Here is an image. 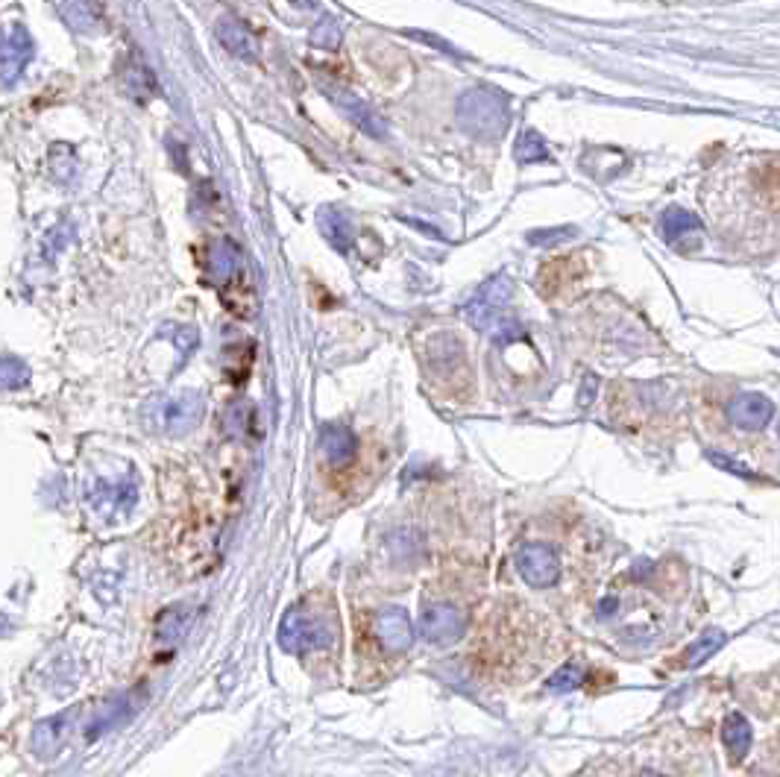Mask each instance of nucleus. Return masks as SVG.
I'll return each instance as SVG.
<instances>
[{
	"instance_id": "nucleus-1",
	"label": "nucleus",
	"mask_w": 780,
	"mask_h": 777,
	"mask_svg": "<svg viewBox=\"0 0 780 777\" xmlns=\"http://www.w3.org/2000/svg\"><path fill=\"white\" fill-rule=\"evenodd\" d=\"M511 300H514V285L508 276H493L487 279L473 300L464 305V317L476 326L478 332L496 335V338H511L517 329V323H511Z\"/></svg>"
},
{
	"instance_id": "nucleus-2",
	"label": "nucleus",
	"mask_w": 780,
	"mask_h": 777,
	"mask_svg": "<svg viewBox=\"0 0 780 777\" xmlns=\"http://www.w3.org/2000/svg\"><path fill=\"white\" fill-rule=\"evenodd\" d=\"M206 411V402L197 390H182V393H168L156 396L144 408V423L147 429L162 434H185L200 426Z\"/></svg>"
},
{
	"instance_id": "nucleus-3",
	"label": "nucleus",
	"mask_w": 780,
	"mask_h": 777,
	"mask_svg": "<svg viewBox=\"0 0 780 777\" xmlns=\"http://www.w3.org/2000/svg\"><path fill=\"white\" fill-rule=\"evenodd\" d=\"M338 640V622L335 616L311 613L308 607H294L282 616L279 625V646L291 654H305L314 648L332 646Z\"/></svg>"
},
{
	"instance_id": "nucleus-4",
	"label": "nucleus",
	"mask_w": 780,
	"mask_h": 777,
	"mask_svg": "<svg viewBox=\"0 0 780 777\" xmlns=\"http://www.w3.org/2000/svg\"><path fill=\"white\" fill-rule=\"evenodd\" d=\"M458 121L476 138H499L508 124V103L493 88H473L458 100Z\"/></svg>"
},
{
	"instance_id": "nucleus-5",
	"label": "nucleus",
	"mask_w": 780,
	"mask_h": 777,
	"mask_svg": "<svg viewBox=\"0 0 780 777\" xmlns=\"http://www.w3.org/2000/svg\"><path fill=\"white\" fill-rule=\"evenodd\" d=\"M33 53H36V44H33L30 33L21 24L6 27L3 47H0V80H3V86L12 88L21 80V74L27 71Z\"/></svg>"
},
{
	"instance_id": "nucleus-6",
	"label": "nucleus",
	"mask_w": 780,
	"mask_h": 777,
	"mask_svg": "<svg viewBox=\"0 0 780 777\" xmlns=\"http://www.w3.org/2000/svg\"><path fill=\"white\" fill-rule=\"evenodd\" d=\"M517 569L531 587H552L561 578V561L552 546L543 543H525L517 552Z\"/></svg>"
},
{
	"instance_id": "nucleus-7",
	"label": "nucleus",
	"mask_w": 780,
	"mask_h": 777,
	"mask_svg": "<svg viewBox=\"0 0 780 777\" xmlns=\"http://www.w3.org/2000/svg\"><path fill=\"white\" fill-rule=\"evenodd\" d=\"M323 94L332 97V103L347 115L349 121H352L358 130H364L367 135H373V138H385V135H388V124H385V118H382V115H379L367 100H361L355 91L326 83V86H323Z\"/></svg>"
},
{
	"instance_id": "nucleus-8",
	"label": "nucleus",
	"mask_w": 780,
	"mask_h": 777,
	"mask_svg": "<svg viewBox=\"0 0 780 777\" xmlns=\"http://www.w3.org/2000/svg\"><path fill=\"white\" fill-rule=\"evenodd\" d=\"M88 502L103 514L106 519H124L130 517L135 502H138V487H135V478L127 475L121 478L118 484H106V481H97L94 490H88Z\"/></svg>"
},
{
	"instance_id": "nucleus-9",
	"label": "nucleus",
	"mask_w": 780,
	"mask_h": 777,
	"mask_svg": "<svg viewBox=\"0 0 780 777\" xmlns=\"http://www.w3.org/2000/svg\"><path fill=\"white\" fill-rule=\"evenodd\" d=\"M772 417H775V405L763 393L742 390L728 402V420L742 432H760L769 426Z\"/></svg>"
},
{
	"instance_id": "nucleus-10",
	"label": "nucleus",
	"mask_w": 780,
	"mask_h": 777,
	"mask_svg": "<svg viewBox=\"0 0 780 777\" xmlns=\"http://www.w3.org/2000/svg\"><path fill=\"white\" fill-rule=\"evenodd\" d=\"M420 631L426 640L449 646L464 637V613L455 605H432L423 610Z\"/></svg>"
},
{
	"instance_id": "nucleus-11",
	"label": "nucleus",
	"mask_w": 780,
	"mask_h": 777,
	"mask_svg": "<svg viewBox=\"0 0 780 777\" xmlns=\"http://www.w3.org/2000/svg\"><path fill=\"white\" fill-rule=\"evenodd\" d=\"M77 719H80V707L65 710V713H56V716L39 722L36 731H33V751H36L39 757H56V754L62 751V745L68 742V734L74 731Z\"/></svg>"
},
{
	"instance_id": "nucleus-12",
	"label": "nucleus",
	"mask_w": 780,
	"mask_h": 777,
	"mask_svg": "<svg viewBox=\"0 0 780 777\" xmlns=\"http://www.w3.org/2000/svg\"><path fill=\"white\" fill-rule=\"evenodd\" d=\"M660 229H663V238L684 253L701 244V223L687 209H669L660 217Z\"/></svg>"
},
{
	"instance_id": "nucleus-13",
	"label": "nucleus",
	"mask_w": 780,
	"mask_h": 777,
	"mask_svg": "<svg viewBox=\"0 0 780 777\" xmlns=\"http://www.w3.org/2000/svg\"><path fill=\"white\" fill-rule=\"evenodd\" d=\"M376 637L382 640V646L390 651H408L414 643V628L411 619L402 607H388L376 616Z\"/></svg>"
},
{
	"instance_id": "nucleus-14",
	"label": "nucleus",
	"mask_w": 780,
	"mask_h": 777,
	"mask_svg": "<svg viewBox=\"0 0 780 777\" xmlns=\"http://www.w3.org/2000/svg\"><path fill=\"white\" fill-rule=\"evenodd\" d=\"M215 36L217 42L223 44L235 59H244V62H256L259 59V47H256V39L253 33L238 21V18H220L215 24Z\"/></svg>"
},
{
	"instance_id": "nucleus-15",
	"label": "nucleus",
	"mask_w": 780,
	"mask_h": 777,
	"mask_svg": "<svg viewBox=\"0 0 780 777\" xmlns=\"http://www.w3.org/2000/svg\"><path fill=\"white\" fill-rule=\"evenodd\" d=\"M241 270V250L238 244H232L229 238H217L209 244V282L223 288L226 282H232Z\"/></svg>"
},
{
	"instance_id": "nucleus-16",
	"label": "nucleus",
	"mask_w": 780,
	"mask_h": 777,
	"mask_svg": "<svg viewBox=\"0 0 780 777\" xmlns=\"http://www.w3.org/2000/svg\"><path fill=\"white\" fill-rule=\"evenodd\" d=\"M53 6H56L59 18H62L74 33H83V36L97 33L100 15H97V9H94L91 0H53Z\"/></svg>"
},
{
	"instance_id": "nucleus-17",
	"label": "nucleus",
	"mask_w": 780,
	"mask_h": 777,
	"mask_svg": "<svg viewBox=\"0 0 780 777\" xmlns=\"http://www.w3.org/2000/svg\"><path fill=\"white\" fill-rule=\"evenodd\" d=\"M132 713H135L132 695H121V698H115L112 704H106L103 710H97V713H94V719L88 722L86 736L88 739H97V736L115 731V728H121V725L130 719Z\"/></svg>"
},
{
	"instance_id": "nucleus-18",
	"label": "nucleus",
	"mask_w": 780,
	"mask_h": 777,
	"mask_svg": "<svg viewBox=\"0 0 780 777\" xmlns=\"http://www.w3.org/2000/svg\"><path fill=\"white\" fill-rule=\"evenodd\" d=\"M320 452L332 467H344L355 455V434L347 426H326L320 432Z\"/></svg>"
},
{
	"instance_id": "nucleus-19",
	"label": "nucleus",
	"mask_w": 780,
	"mask_h": 777,
	"mask_svg": "<svg viewBox=\"0 0 780 777\" xmlns=\"http://www.w3.org/2000/svg\"><path fill=\"white\" fill-rule=\"evenodd\" d=\"M220 300L235 317H253L256 314V291L247 279V273H238L232 282L220 288Z\"/></svg>"
},
{
	"instance_id": "nucleus-20",
	"label": "nucleus",
	"mask_w": 780,
	"mask_h": 777,
	"mask_svg": "<svg viewBox=\"0 0 780 777\" xmlns=\"http://www.w3.org/2000/svg\"><path fill=\"white\" fill-rule=\"evenodd\" d=\"M317 223H320L326 241H329L338 253H349V250H352L355 229H352L347 215H341L338 209H320V212H317Z\"/></svg>"
},
{
	"instance_id": "nucleus-21",
	"label": "nucleus",
	"mask_w": 780,
	"mask_h": 777,
	"mask_svg": "<svg viewBox=\"0 0 780 777\" xmlns=\"http://www.w3.org/2000/svg\"><path fill=\"white\" fill-rule=\"evenodd\" d=\"M223 426H226V432L232 434V437H244V434L253 437L256 429H259V414H256V408L250 402H235V405L226 408Z\"/></svg>"
},
{
	"instance_id": "nucleus-22",
	"label": "nucleus",
	"mask_w": 780,
	"mask_h": 777,
	"mask_svg": "<svg viewBox=\"0 0 780 777\" xmlns=\"http://www.w3.org/2000/svg\"><path fill=\"white\" fill-rule=\"evenodd\" d=\"M725 745L734 757V763H742L751 748V725L742 713H731L725 719Z\"/></svg>"
},
{
	"instance_id": "nucleus-23",
	"label": "nucleus",
	"mask_w": 780,
	"mask_h": 777,
	"mask_svg": "<svg viewBox=\"0 0 780 777\" xmlns=\"http://www.w3.org/2000/svg\"><path fill=\"white\" fill-rule=\"evenodd\" d=\"M121 83L127 88V94L135 97L138 103H144L156 94V80L141 62H130L127 68H121Z\"/></svg>"
},
{
	"instance_id": "nucleus-24",
	"label": "nucleus",
	"mask_w": 780,
	"mask_h": 777,
	"mask_svg": "<svg viewBox=\"0 0 780 777\" xmlns=\"http://www.w3.org/2000/svg\"><path fill=\"white\" fill-rule=\"evenodd\" d=\"M514 159H517L520 165L546 162V159H549V150H546V144H543V138H540L537 132L525 130L520 132V138H517V144H514Z\"/></svg>"
},
{
	"instance_id": "nucleus-25",
	"label": "nucleus",
	"mask_w": 780,
	"mask_h": 777,
	"mask_svg": "<svg viewBox=\"0 0 780 777\" xmlns=\"http://www.w3.org/2000/svg\"><path fill=\"white\" fill-rule=\"evenodd\" d=\"M725 643V634L722 631H707L698 643L687 648V654L681 657V666H698V663H704L713 651H719Z\"/></svg>"
},
{
	"instance_id": "nucleus-26",
	"label": "nucleus",
	"mask_w": 780,
	"mask_h": 777,
	"mask_svg": "<svg viewBox=\"0 0 780 777\" xmlns=\"http://www.w3.org/2000/svg\"><path fill=\"white\" fill-rule=\"evenodd\" d=\"M344 39V30H341V21L338 18H320L317 27L311 30V44L314 47H329L335 50Z\"/></svg>"
},
{
	"instance_id": "nucleus-27",
	"label": "nucleus",
	"mask_w": 780,
	"mask_h": 777,
	"mask_svg": "<svg viewBox=\"0 0 780 777\" xmlns=\"http://www.w3.org/2000/svg\"><path fill=\"white\" fill-rule=\"evenodd\" d=\"M581 678H584V669L578 663H566L546 681V687L552 692H569L575 690V687H581Z\"/></svg>"
},
{
	"instance_id": "nucleus-28",
	"label": "nucleus",
	"mask_w": 780,
	"mask_h": 777,
	"mask_svg": "<svg viewBox=\"0 0 780 777\" xmlns=\"http://www.w3.org/2000/svg\"><path fill=\"white\" fill-rule=\"evenodd\" d=\"M27 382H30V367H27L21 358L6 355V358H3V388L6 390L24 388Z\"/></svg>"
},
{
	"instance_id": "nucleus-29",
	"label": "nucleus",
	"mask_w": 780,
	"mask_h": 777,
	"mask_svg": "<svg viewBox=\"0 0 780 777\" xmlns=\"http://www.w3.org/2000/svg\"><path fill=\"white\" fill-rule=\"evenodd\" d=\"M182 610L179 607H168L165 613H159V625H156V637L162 643H174L176 637L182 634Z\"/></svg>"
},
{
	"instance_id": "nucleus-30",
	"label": "nucleus",
	"mask_w": 780,
	"mask_h": 777,
	"mask_svg": "<svg viewBox=\"0 0 780 777\" xmlns=\"http://www.w3.org/2000/svg\"><path fill=\"white\" fill-rule=\"evenodd\" d=\"M564 238H572V229H543V232L528 235V241L537 244V247H552V244H558Z\"/></svg>"
},
{
	"instance_id": "nucleus-31",
	"label": "nucleus",
	"mask_w": 780,
	"mask_h": 777,
	"mask_svg": "<svg viewBox=\"0 0 780 777\" xmlns=\"http://www.w3.org/2000/svg\"><path fill=\"white\" fill-rule=\"evenodd\" d=\"M171 338H174L176 349H179L182 355H188V352H191V349L197 346V341H200V338H197V329H194V326H179V329H174V335H171Z\"/></svg>"
},
{
	"instance_id": "nucleus-32",
	"label": "nucleus",
	"mask_w": 780,
	"mask_h": 777,
	"mask_svg": "<svg viewBox=\"0 0 780 777\" xmlns=\"http://www.w3.org/2000/svg\"><path fill=\"white\" fill-rule=\"evenodd\" d=\"M710 461L713 464H719L722 470H731V473H739L742 478H751V473L742 467V464H737V461H731V458H725V455H719V452H710Z\"/></svg>"
},
{
	"instance_id": "nucleus-33",
	"label": "nucleus",
	"mask_w": 780,
	"mask_h": 777,
	"mask_svg": "<svg viewBox=\"0 0 780 777\" xmlns=\"http://www.w3.org/2000/svg\"><path fill=\"white\" fill-rule=\"evenodd\" d=\"M408 36H414V39H423V42H432V47H437V50H446V53H455V56H458V50H455L452 44L443 42V39H434V36H429V33H408Z\"/></svg>"
},
{
	"instance_id": "nucleus-34",
	"label": "nucleus",
	"mask_w": 780,
	"mask_h": 777,
	"mask_svg": "<svg viewBox=\"0 0 780 777\" xmlns=\"http://www.w3.org/2000/svg\"><path fill=\"white\" fill-rule=\"evenodd\" d=\"M640 777H663V775H654V772H646V775H640Z\"/></svg>"
},
{
	"instance_id": "nucleus-35",
	"label": "nucleus",
	"mask_w": 780,
	"mask_h": 777,
	"mask_svg": "<svg viewBox=\"0 0 780 777\" xmlns=\"http://www.w3.org/2000/svg\"><path fill=\"white\" fill-rule=\"evenodd\" d=\"M778 434H780V423H778Z\"/></svg>"
}]
</instances>
